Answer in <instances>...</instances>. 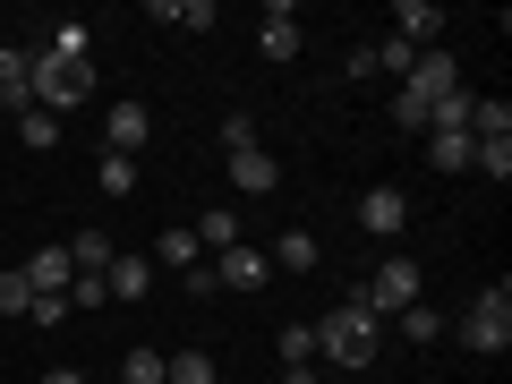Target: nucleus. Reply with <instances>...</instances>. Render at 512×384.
Returning a JSON list of instances; mask_svg holds the SVG:
<instances>
[{
	"label": "nucleus",
	"mask_w": 512,
	"mask_h": 384,
	"mask_svg": "<svg viewBox=\"0 0 512 384\" xmlns=\"http://www.w3.org/2000/svg\"><path fill=\"white\" fill-rule=\"evenodd\" d=\"M376 350H384V316H367L359 291L316 316V359L325 367H376Z\"/></svg>",
	"instance_id": "f257e3e1"
},
{
	"label": "nucleus",
	"mask_w": 512,
	"mask_h": 384,
	"mask_svg": "<svg viewBox=\"0 0 512 384\" xmlns=\"http://www.w3.org/2000/svg\"><path fill=\"white\" fill-rule=\"evenodd\" d=\"M86 94H94V60H52V52H35V69H26V103H35V111L69 120V111H86Z\"/></svg>",
	"instance_id": "f03ea898"
},
{
	"label": "nucleus",
	"mask_w": 512,
	"mask_h": 384,
	"mask_svg": "<svg viewBox=\"0 0 512 384\" xmlns=\"http://www.w3.org/2000/svg\"><path fill=\"white\" fill-rule=\"evenodd\" d=\"M461 342H470L478 359H504V350H512V291H504V282L461 308Z\"/></svg>",
	"instance_id": "7ed1b4c3"
},
{
	"label": "nucleus",
	"mask_w": 512,
	"mask_h": 384,
	"mask_svg": "<svg viewBox=\"0 0 512 384\" xmlns=\"http://www.w3.org/2000/svg\"><path fill=\"white\" fill-rule=\"evenodd\" d=\"M359 308H367V316H402V308H419V265H410V256H384L376 274L359 282Z\"/></svg>",
	"instance_id": "20e7f679"
},
{
	"label": "nucleus",
	"mask_w": 512,
	"mask_h": 384,
	"mask_svg": "<svg viewBox=\"0 0 512 384\" xmlns=\"http://www.w3.org/2000/svg\"><path fill=\"white\" fill-rule=\"evenodd\" d=\"M402 86H410V94H419V103H427V111H436V103H444V94H461V60H453V52H444V43H436V52H419V60H410V77H402Z\"/></svg>",
	"instance_id": "39448f33"
},
{
	"label": "nucleus",
	"mask_w": 512,
	"mask_h": 384,
	"mask_svg": "<svg viewBox=\"0 0 512 384\" xmlns=\"http://www.w3.org/2000/svg\"><path fill=\"white\" fill-rule=\"evenodd\" d=\"M359 231L367 239H402L410 231V197H402V188H367V197H359Z\"/></svg>",
	"instance_id": "423d86ee"
},
{
	"label": "nucleus",
	"mask_w": 512,
	"mask_h": 384,
	"mask_svg": "<svg viewBox=\"0 0 512 384\" xmlns=\"http://www.w3.org/2000/svg\"><path fill=\"white\" fill-rule=\"evenodd\" d=\"M154 137V111L146 103H111V120H103V154H128L137 163V146Z\"/></svg>",
	"instance_id": "0eeeda50"
},
{
	"label": "nucleus",
	"mask_w": 512,
	"mask_h": 384,
	"mask_svg": "<svg viewBox=\"0 0 512 384\" xmlns=\"http://www.w3.org/2000/svg\"><path fill=\"white\" fill-rule=\"evenodd\" d=\"M18 274H26V291H35V299H69L77 265H69V248H35V256L18 265Z\"/></svg>",
	"instance_id": "6e6552de"
},
{
	"label": "nucleus",
	"mask_w": 512,
	"mask_h": 384,
	"mask_svg": "<svg viewBox=\"0 0 512 384\" xmlns=\"http://www.w3.org/2000/svg\"><path fill=\"white\" fill-rule=\"evenodd\" d=\"M265 274H274V265H265V248H248V239L214 256V282H222V291H265Z\"/></svg>",
	"instance_id": "1a4fd4ad"
},
{
	"label": "nucleus",
	"mask_w": 512,
	"mask_h": 384,
	"mask_svg": "<svg viewBox=\"0 0 512 384\" xmlns=\"http://www.w3.org/2000/svg\"><path fill=\"white\" fill-rule=\"evenodd\" d=\"M393 35H402L410 52H436L444 43V9L436 0H402V9H393Z\"/></svg>",
	"instance_id": "9d476101"
},
{
	"label": "nucleus",
	"mask_w": 512,
	"mask_h": 384,
	"mask_svg": "<svg viewBox=\"0 0 512 384\" xmlns=\"http://www.w3.org/2000/svg\"><path fill=\"white\" fill-rule=\"evenodd\" d=\"M222 171H231V188H239V197H265V188H282V163H274V154H265V146L231 154V163H222Z\"/></svg>",
	"instance_id": "9b49d317"
},
{
	"label": "nucleus",
	"mask_w": 512,
	"mask_h": 384,
	"mask_svg": "<svg viewBox=\"0 0 512 384\" xmlns=\"http://www.w3.org/2000/svg\"><path fill=\"white\" fill-rule=\"evenodd\" d=\"M299 43H308V35H299V18L274 0V9H265V35H256V52H265V60H299Z\"/></svg>",
	"instance_id": "f8f14e48"
},
{
	"label": "nucleus",
	"mask_w": 512,
	"mask_h": 384,
	"mask_svg": "<svg viewBox=\"0 0 512 384\" xmlns=\"http://www.w3.org/2000/svg\"><path fill=\"white\" fill-rule=\"evenodd\" d=\"M316 256H325V248H316L308 231H282L274 248H265V265H274V274H316Z\"/></svg>",
	"instance_id": "ddd939ff"
},
{
	"label": "nucleus",
	"mask_w": 512,
	"mask_h": 384,
	"mask_svg": "<svg viewBox=\"0 0 512 384\" xmlns=\"http://www.w3.org/2000/svg\"><path fill=\"white\" fill-rule=\"evenodd\" d=\"M26 69H35V52L0 43V103H9V111H35V103H26Z\"/></svg>",
	"instance_id": "4468645a"
},
{
	"label": "nucleus",
	"mask_w": 512,
	"mask_h": 384,
	"mask_svg": "<svg viewBox=\"0 0 512 384\" xmlns=\"http://www.w3.org/2000/svg\"><path fill=\"white\" fill-rule=\"evenodd\" d=\"M146 282H154V265H146V256H111L103 291H111V299H146Z\"/></svg>",
	"instance_id": "2eb2a0df"
},
{
	"label": "nucleus",
	"mask_w": 512,
	"mask_h": 384,
	"mask_svg": "<svg viewBox=\"0 0 512 384\" xmlns=\"http://www.w3.org/2000/svg\"><path fill=\"white\" fill-rule=\"evenodd\" d=\"M111 256H120V248H111V231H77L69 239V265H77V274H111Z\"/></svg>",
	"instance_id": "dca6fc26"
},
{
	"label": "nucleus",
	"mask_w": 512,
	"mask_h": 384,
	"mask_svg": "<svg viewBox=\"0 0 512 384\" xmlns=\"http://www.w3.org/2000/svg\"><path fill=\"white\" fill-rule=\"evenodd\" d=\"M478 137H512V103H504V94H478V103H470V146H478Z\"/></svg>",
	"instance_id": "f3484780"
},
{
	"label": "nucleus",
	"mask_w": 512,
	"mask_h": 384,
	"mask_svg": "<svg viewBox=\"0 0 512 384\" xmlns=\"http://www.w3.org/2000/svg\"><path fill=\"white\" fill-rule=\"evenodd\" d=\"M188 231H197V248H205V256L239 248V214H231V205H214V214H205V222H188Z\"/></svg>",
	"instance_id": "a211bd4d"
},
{
	"label": "nucleus",
	"mask_w": 512,
	"mask_h": 384,
	"mask_svg": "<svg viewBox=\"0 0 512 384\" xmlns=\"http://www.w3.org/2000/svg\"><path fill=\"white\" fill-rule=\"evenodd\" d=\"M163 367H171L163 384H222V367H214V350H171Z\"/></svg>",
	"instance_id": "6ab92c4d"
},
{
	"label": "nucleus",
	"mask_w": 512,
	"mask_h": 384,
	"mask_svg": "<svg viewBox=\"0 0 512 384\" xmlns=\"http://www.w3.org/2000/svg\"><path fill=\"white\" fill-rule=\"evenodd\" d=\"M470 171H487V180H512V137H478V146H470Z\"/></svg>",
	"instance_id": "aec40b11"
},
{
	"label": "nucleus",
	"mask_w": 512,
	"mask_h": 384,
	"mask_svg": "<svg viewBox=\"0 0 512 384\" xmlns=\"http://www.w3.org/2000/svg\"><path fill=\"white\" fill-rule=\"evenodd\" d=\"M427 163H436V171H470V137H444V128H427Z\"/></svg>",
	"instance_id": "412c9836"
},
{
	"label": "nucleus",
	"mask_w": 512,
	"mask_h": 384,
	"mask_svg": "<svg viewBox=\"0 0 512 384\" xmlns=\"http://www.w3.org/2000/svg\"><path fill=\"white\" fill-rule=\"evenodd\" d=\"M18 146L52 154V146H60V120H52V111H18Z\"/></svg>",
	"instance_id": "4be33fe9"
},
{
	"label": "nucleus",
	"mask_w": 512,
	"mask_h": 384,
	"mask_svg": "<svg viewBox=\"0 0 512 384\" xmlns=\"http://www.w3.org/2000/svg\"><path fill=\"white\" fill-rule=\"evenodd\" d=\"M154 256H163V265H180V274H188V265H205L197 231H163V239H154Z\"/></svg>",
	"instance_id": "5701e85b"
},
{
	"label": "nucleus",
	"mask_w": 512,
	"mask_h": 384,
	"mask_svg": "<svg viewBox=\"0 0 512 384\" xmlns=\"http://www.w3.org/2000/svg\"><path fill=\"white\" fill-rule=\"evenodd\" d=\"M94 180H103V197H128V188H137V163H128V154H103Z\"/></svg>",
	"instance_id": "b1692460"
},
{
	"label": "nucleus",
	"mask_w": 512,
	"mask_h": 384,
	"mask_svg": "<svg viewBox=\"0 0 512 384\" xmlns=\"http://www.w3.org/2000/svg\"><path fill=\"white\" fill-rule=\"evenodd\" d=\"M163 376H171V367L154 359V350H128V359H120V376H111V384H163Z\"/></svg>",
	"instance_id": "393cba45"
},
{
	"label": "nucleus",
	"mask_w": 512,
	"mask_h": 384,
	"mask_svg": "<svg viewBox=\"0 0 512 384\" xmlns=\"http://www.w3.org/2000/svg\"><path fill=\"white\" fill-rule=\"evenodd\" d=\"M402 333H410V342L427 350V342H444V316H436V308L419 299V308H402Z\"/></svg>",
	"instance_id": "a878e982"
},
{
	"label": "nucleus",
	"mask_w": 512,
	"mask_h": 384,
	"mask_svg": "<svg viewBox=\"0 0 512 384\" xmlns=\"http://www.w3.org/2000/svg\"><path fill=\"white\" fill-rule=\"evenodd\" d=\"M274 350H282V367H308V359H316V325H282Z\"/></svg>",
	"instance_id": "bb28decb"
},
{
	"label": "nucleus",
	"mask_w": 512,
	"mask_h": 384,
	"mask_svg": "<svg viewBox=\"0 0 512 384\" xmlns=\"http://www.w3.org/2000/svg\"><path fill=\"white\" fill-rule=\"evenodd\" d=\"M256 146V111H222V154H248Z\"/></svg>",
	"instance_id": "cd10ccee"
},
{
	"label": "nucleus",
	"mask_w": 512,
	"mask_h": 384,
	"mask_svg": "<svg viewBox=\"0 0 512 384\" xmlns=\"http://www.w3.org/2000/svg\"><path fill=\"white\" fill-rule=\"evenodd\" d=\"M43 52H52V60H94V52H86V26H52Z\"/></svg>",
	"instance_id": "c85d7f7f"
},
{
	"label": "nucleus",
	"mask_w": 512,
	"mask_h": 384,
	"mask_svg": "<svg viewBox=\"0 0 512 384\" xmlns=\"http://www.w3.org/2000/svg\"><path fill=\"white\" fill-rule=\"evenodd\" d=\"M35 308V291H26V274H0V316H26Z\"/></svg>",
	"instance_id": "c756f323"
},
{
	"label": "nucleus",
	"mask_w": 512,
	"mask_h": 384,
	"mask_svg": "<svg viewBox=\"0 0 512 384\" xmlns=\"http://www.w3.org/2000/svg\"><path fill=\"white\" fill-rule=\"evenodd\" d=\"M69 308H111V291H103V274H77V282H69Z\"/></svg>",
	"instance_id": "7c9ffc66"
},
{
	"label": "nucleus",
	"mask_w": 512,
	"mask_h": 384,
	"mask_svg": "<svg viewBox=\"0 0 512 384\" xmlns=\"http://www.w3.org/2000/svg\"><path fill=\"white\" fill-rule=\"evenodd\" d=\"M26 325H43V333L69 325V299H35V308H26Z\"/></svg>",
	"instance_id": "2f4dec72"
},
{
	"label": "nucleus",
	"mask_w": 512,
	"mask_h": 384,
	"mask_svg": "<svg viewBox=\"0 0 512 384\" xmlns=\"http://www.w3.org/2000/svg\"><path fill=\"white\" fill-rule=\"evenodd\" d=\"M180 282H188V299H214V291H222V282H214V256H205V265H188Z\"/></svg>",
	"instance_id": "473e14b6"
},
{
	"label": "nucleus",
	"mask_w": 512,
	"mask_h": 384,
	"mask_svg": "<svg viewBox=\"0 0 512 384\" xmlns=\"http://www.w3.org/2000/svg\"><path fill=\"white\" fill-rule=\"evenodd\" d=\"M265 384H316V367H282V376H265Z\"/></svg>",
	"instance_id": "72a5a7b5"
},
{
	"label": "nucleus",
	"mask_w": 512,
	"mask_h": 384,
	"mask_svg": "<svg viewBox=\"0 0 512 384\" xmlns=\"http://www.w3.org/2000/svg\"><path fill=\"white\" fill-rule=\"evenodd\" d=\"M43 384H86V376H77V367H52V376H43Z\"/></svg>",
	"instance_id": "f704fd0d"
}]
</instances>
